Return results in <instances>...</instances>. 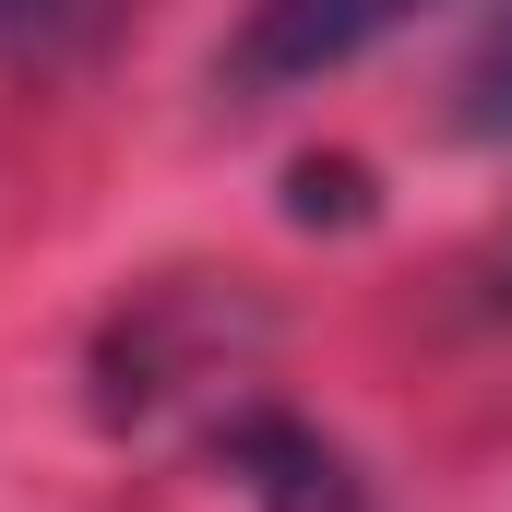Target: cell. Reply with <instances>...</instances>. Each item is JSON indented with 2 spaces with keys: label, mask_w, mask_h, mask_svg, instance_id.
Returning <instances> with one entry per match:
<instances>
[{
  "label": "cell",
  "mask_w": 512,
  "mask_h": 512,
  "mask_svg": "<svg viewBox=\"0 0 512 512\" xmlns=\"http://www.w3.org/2000/svg\"><path fill=\"white\" fill-rule=\"evenodd\" d=\"M429 0H251V24H239V48H227V96H298V84H322V72H346V60H370L393 24H417Z\"/></svg>",
  "instance_id": "6da1fadb"
},
{
  "label": "cell",
  "mask_w": 512,
  "mask_h": 512,
  "mask_svg": "<svg viewBox=\"0 0 512 512\" xmlns=\"http://www.w3.org/2000/svg\"><path fill=\"white\" fill-rule=\"evenodd\" d=\"M215 465L239 477V501H251V512H370L358 465H346L310 417H274V405H251V417L215 429Z\"/></svg>",
  "instance_id": "7a4b0ae2"
},
{
  "label": "cell",
  "mask_w": 512,
  "mask_h": 512,
  "mask_svg": "<svg viewBox=\"0 0 512 512\" xmlns=\"http://www.w3.org/2000/svg\"><path fill=\"white\" fill-rule=\"evenodd\" d=\"M465 131L477 143H512V12H501V36L465 60Z\"/></svg>",
  "instance_id": "3957f363"
},
{
  "label": "cell",
  "mask_w": 512,
  "mask_h": 512,
  "mask_svg": "<svg viewBox=\"0 0 512 512\" xmlns=\"http://www.w3.org/2000/svg\"><path fill=\"white\" fill-rule=\"evenodd\" d=\"M96 0H0V48H48V36H72Z\"/></svg>",
  "instance_id": "277c9868"
}]
</instances>
